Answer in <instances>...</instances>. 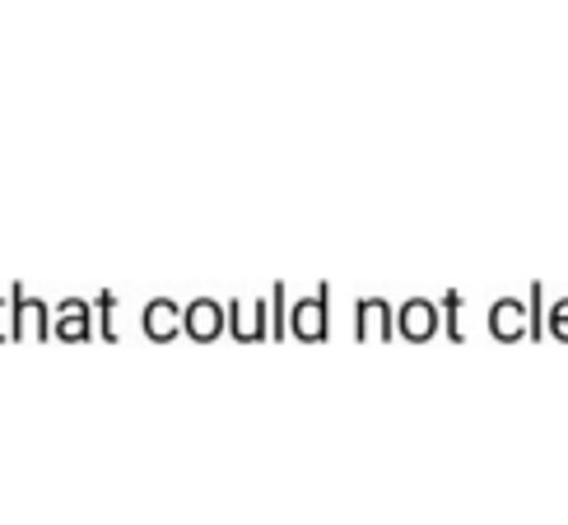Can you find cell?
Listing matches in <instances>:
<instances>
[{"label":"cell","instance_id":"obj_1","mask_svg":"<svg viewBox=\"0 0 568 525\" xmlns=\"http://www.w3.org/2000/svg\"><path fill=\"white\" fill-rule=\"evenodd\" d=\"M10 294V340H52V302L33 298L23 284H14Z\"/></svg>","mask_w":568,"mask_h":525},{"label":"cell","instance_id":"obj_2","mask_svg":"<svg viewBox=\"0 0 568 525\" xmlns=\"http://www.w3.org/2000/svg\"><path fill=\"white\" fill-rule=\"evenodd\" d=\"M52 336L65 340V344H80V340H93L99 326H93V302L84 298H61L52 307Z\"/></svg>","mask_w":568,"mask_h":525},{"label":"cell","instance_id":"obj_3","mask_svg":"<svg viewBox=\"0 0 568 525\" xmlns=\"http://www.w3.org/2000/svg\"><path fill=\"white\" fill-rule=\"evenodd\" d=\"M224 326H229L224 302H215V298H196V302L182 307V330H186L192 340H220Z\"/></svg>","mask_w":568,"mask_h":525},{"label":"cell","instance_id":"obj_4","mask_svg":"<svg viewBox=\"0 0 568 525\" xmlns=\"http://www.w3.org/2000/svg\"><path fill=\"white\" fill-rule=\"evenodd\" d=\"M290 330L298 340H322L331 330V312H326V289H313L307 298L294 302V317H290Z\"/></svg>","mask_w":568,"mask_h":525},{"label":"cell","instance_id":"obj_5","mask_svg":"<svg viewBox=\"0 0 568 525\" xmlns=\"http://www.w3.org/2000/svg\"><path fill=\"white\" fill-rule=\"evenodd\" d=\"M224 317L239 340H266V298H233Z\"/></svg>","mask_w":568,"mask_h":525},{"label":"cell","instance_id":"obj_6","mask_svg":"<svg viewBox=\"0 0 568 525\" xmlns=\"http://www.w3.org/2000/svg\"><path fill=\"white\" fill-rule=\"evenodd\" d=\"M527 326H531V307L527 298H499V302H489V330L499 340H517V336H527Z\"/></svg>","mask_w":568,"mask_h":525},{"label":"cell","instance_id":"obj_7","mask_svg":"<svg viewBox=\"0 0 568 525\" xmlns=\"http://www.w3.org/2000/svg\"><path fill=\"white\" fill-rule=\"evenodd\" d=\"M396 326H400V336H406V340H429L438 330V302L406 298V302H400V312H396Z\"/></svg>","mask_w":568,"mask_h":525},{"label":"cell","instance_id":"obj_8","mask_svg":"<svg viewBox=\"0 0 568 525\" xmlns=\"http://www.w3.org/2000/svg\"><path fill=\"white\" fill-rule=\"evenodd\" d=\"M140 326H145L150 340H173L182 330V302H173V298L145 302V317H140Z\"/></svg>","mask_w":568,"mask_h":525},{"label":"cell","instance_id":"obj_9","mask_svg":"<svg viewBox=\"0 0 568 525\" xmlns=\"http://www.w3.org/2000/svg\"><path fill=\"white\" fill-rule=\"evenodd\" d=\"M392 326H396V312L387 307V298H364L359 302V336L364 340H383Z\"/></svg>","mask_w":568,"mask_h":525},{"label":"cell","instance_id":"obj_10","mask_svg":"<svg viewBox=\"0 0 568 525\" xmlns=\"http://www.w3.org/2000/svg\"><path fill=\"white\" fill-rule=\"evenodd\" d=\"M550 330L559 340H568V298H559L555 307H550Z\"/></svg>","mask_w":568,"mask_h":525},{"label":"cell","instance_id":"obj_11","mask_svg":"<svg viewBox=\"0 0 568 525\" xmlns=\"http://www.w3.org/2000/svg\"><path fill=\"white\" fill-rule=\"evenodd\" d=\"M0 340H10V294L0 289Z\"/></svg>","mask_w":568,"mask_h":525}]
</instances>
